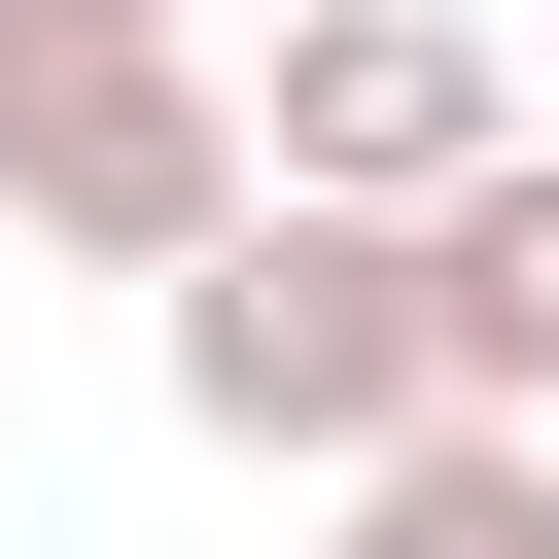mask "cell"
I'll return each instance as SVG.
<instances>
[{"instance_id": "6da1fadb", "label": "cell", "mask_w": 559, "mask_h": 559, "mask_svg": "<svg viewBox=\"0 0 559 559\" xmlns=\"http://www.w3.org/2000/svg\"><path fill=\"white\" fill-rule=\"evenodd\" d=\"M140 314H175V419H210L245 489H314V454H384V419H419V280H384V210H314V175H245Z\"/></svg>"}, {"instance_id": "7a4b0ae2", "label": "cell", "mask_w": 559, "mask_h": 559, "mask_svg": "<svg viewBox=\"0 0 559 559\" xmlns=\"http://www.w3.org/2000/svg\"><path fill=\"white\" fill-rule=\"evenodd\" d=\"M210 210H245V70H210L175 0H140V35H35V70H0V245H35V280H175Z\"/></svg>"}, {"instance_id": "3957f363", "label": "cell", "mask_w": 559, "mask_h": 559, "mask_svg": "<svg viewBox=\"0 0 559 559\" xmlns=\"http://www.w3.org/2000/svg\"><path fill=\"white\" fill-rule=\"evenodd\" d=\"M454 140H524V70H489L454 0H280V70H245V175H314V210H419Z\"/></svg>"}, {"instance_id": "277c9868", "label": "cell", "mask_w": 559, "mask_h": 559, "mask_svg": "<svg viewBox=\"0 0 559 559\" xmlns=\"http://www.w3.org/2000/svg\"><path fill=\"white\" fill-rule=\"evenodd\" d=\"M384 280H419V419H559V140H454Z\"/></svg>"}, {"instance_id": "5b68a950", "label": "cell", "mask_w": 559, "mask_h": 559, "mask_svg": "<svg viewBox=\"0 0 559 559\" xmlns=\"http://www.w3.org/2000/svg\"><path fill=\"white\" fill-rule=\"evenodd\" d=\"M314 559H559V419H384V454H314Z\"/></svg>"}, {"instance_id": "8992f818", "label": "cell", "mask_w": 559, "mask_h": 559, "mask_svg": "<svg viewBox=\"0 0 559 559\" xmlns=\"http://www.w3.org/2000/svg\"><path fill=\"white\" fill-rule=\"evenodd\" d=\"M35 35H140V0H0V70H35Z\"/></svg>"}]
</instances>
